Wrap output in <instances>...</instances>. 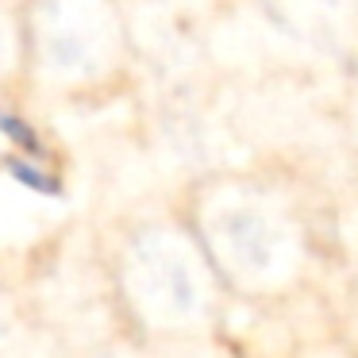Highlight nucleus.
<instances>
[{
  "mask_svg": "<svg viewBox=\"0 0 358 358\" xmlns=\"http://www.w3.org/2000/svg\"><path fill=\"white\" fill-rule=\"evenodd\" d=\"M0 135H4L16 150H24V158H43L47 155V147H43V139L35 135V127L27 124V120L12 116V112H0Z\"/></svg>",
  "mask_w": 358,
  "mask_h": 358,
  "instance_id": "2",
  "label": "nucleus"
},
{
  "mask_svg": "<svg viewBox=\"0 0 358 358\" xmlns=\"http://www.w3.org/2000/svg\"><path fill=\"white\" fill-rule=\"evenodd\" d=\"M339 320H343L347 339L358 347V266L350 273H343L339 281Z\"/></svg>",
  "mask_w": 358,
  "mask_h": 358,
  "instance_id": "4",
  "label": "nucleus"
},
{
  "mask_svg": "<svg viewBox=\"0 0 358 358\" xmlns=\"http://www.w3.org/2000/svg\"><path fill=\"white\" fill-rule=\"evenodd\" d=\"M8 173L20 181V185H27V189H35V193H62V181L55 178V173H47V170H39V166L31 162V158H24V155H16V158H8Z\"/></svg>",
  "mask_w": 358,
  "mask_h": 358,
  "instance_id": "3",
  "label": "nucleus"
},
{
  "mask_svg": "<svg viewBox=\"0 0 358 358\" xmlns=\"http://www.w3.org/2000/svg\"><path fill=\"white\" fill-rule=\"evenodd\" d=\"M204 258L220 289L247 301H289L320 285L335 262L324 204L273 170H239L212 189Z\"/></svg>",
  "mask_w": 358,
  "mask_h": 358,
  "instance_id": "1",
  "label": "nucleus"
}]
</instances>
